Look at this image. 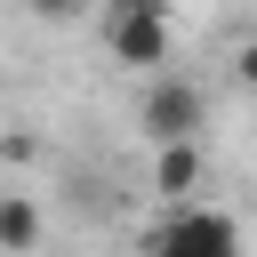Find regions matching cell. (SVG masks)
Returning a JSON list of instances; mask_svg holds the SVG:
<instances>
[{"label":"cell","mask_w":257,"mask_h":257,"mask_svg":"<svg viewBox=\"0 0 257 257\" xmlns=\"http://www.w3.org/2000/svg\"><path fill=\"white\" fill-rule=\"evenodd\" d=\"M104 48L137 72L169 64V0H112L104 8Z\"/></svg>","instance_id":"obj_2"},{"label":"cell","mask_w":257,"mask_h":257,"mask_svg":"<svg viewBox=\"0 0 257 257\" xmlns=\"http://www.w3.org/2000/svg\"><path fill=\"white\" fill-rule=\"evenodd\" d=\"M80 8H88V0H32V16H40V24H64V16H80Z\"/></svg>","instance_id":"obj_6"},{"label":"cell","mask_w":257,"mask_h":257,"mask_svg":"<svg viewBox=\"0 0 257 257\" xmlns=\"http://www.w3.org/2000/svg\"><path fill=\"white\" fill-rule=\"evenodd\" d=\"M201 177H209V161H201V137H193V145H161V161H153V185L169 193V209H177V201H193V193H201Z\"/></svg>","instance_id":"obj_4"},{"label":"cell","mask_w":257,"mask_h":257,"mask_svg":"<svg viewBox=\"0 0 257 257\" xmlns=\"http://www.w3.org/2000/svg\"><path fill=\"white\" fill-rule=\"evenodd\" d=\"M145 257H241V225L209 201H177L153 233H145Z\"/></svg>","instance_id":"obj_1"},{"label":"cell","mask_w":257,"mask_h":257,"mask_svg":"<svg viewBox=\"0 0 257 257\" xmlns=\"http://www.w3.org/2000/svg\"><path fill=\"white\" fill-rule=\"evenodd\" d=\"M233 64H241V80L257 88V40H241V56H233Z\"/></svg>","instance_id":"obj_7"},{"label":"cell","mask_w":257,"mask_h":257,"mask_svg":"<svg viewBox=\"0 0 257 257\" xmlns=\"http://www.w3.org/2000/svg\"><path fill=\"white\" fill-rule=\"evenodd\" d=\"M201 120H209V96H201L193 80H153V96H145V112H137V128H145L153 145H193Z\"/></svg>","instance_id":"obj_3"},{"label":"cell","mask_w":257,"mask_h":257,"mask_svg":"<svg viewBox=\"0 0 257 257\" xmlns=\"http://www.w3.org/2000/svg\"><path fill=\"white\" fill-rule=\"evenodd\" d=\"M32 241H40V217H32V201H24V193H8V201H0V249H8V257H24Z\"/></svg>","instance_id":"obj_5"}]
</instances>
